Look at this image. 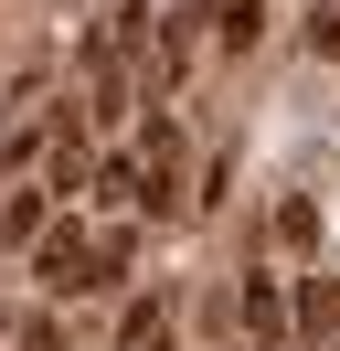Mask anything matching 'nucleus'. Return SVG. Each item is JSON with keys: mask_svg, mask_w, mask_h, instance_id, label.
<instances>
[{"mask_svg": "<svg viewBox=\"0 0 340 351\" xmlns=\"http://www.w3.org/2000/svg\"><path fill=\"white\" fill-rule=\"evenodd\" d=\"M202 22H212V43H234V53H245L255 32H266V0H202Z\"/></svg>", "mask_w": 340, "mask_h": 351, "instance_id": "nucleus-1", "label": "nucleus"}, {"mask_svg": "<svg viewBox=\"0 0 340 351\" xmlns=\"http://www.w3.org/2000/svg\"><path fill=\"white\" fill-rule=\"evenodd\" d=\"M276 245H287V256H308V245H319V202H308V192L276 202Z\"/></svg>", "mask_w": 340, "mask_h": 351, "instance_id": "nucleus-2", "label": "nucleus"}, {"mask_svg": "<svg viewBox=\"0 0 340 351\" xmlns=\"http://www.w3.org/2000/svg\"><path fill=\"white\" fill-rule=\"evenodd\" d=\"M245 330H255L266 351H276V330H287V298H276L266 277H245Z\"/></svg>", "mask_w": 340, "mask_h": 351, "instance_id": "nucleus-3", "label": "nucleus"}, {"mask_svg": "<svg viewBox=\"0 0 340 351\" xmlns=\"http://www.w3.org/2000/svg\"><path fill=\"white\" fill-rule=\"evenodd\" d=\"M117 351H170V308H127V319H117Z\"/></svg>", "mask_w": 340, "mask_h": 351, "instance_id": "nucleus-4", "label": "nucleus"}, {"mask_svg": "<svg viewBox=\"0 0 340 351\" xmlns=\"http://www.w3.org/2000/svg\"><path fill=\"white\" fill-rule=\"evenodd\" d=\"M298 330H319V341L340 330V287H330V277H308V287H298Z\"/></svg>", "mask_w": 340, "mask_h": 351, "instance_id": "nucleus-5", "label": "nucleus"}, {"mask_svg": "<svg viewBox=\"0 0 340 351\" xmlns=\"http://www.w3.org/2000/svg\"><path fill=\"white\" fill-rule=\"evenodd\" d=\"M42 234V192H11L0 202V245H32Z\"/></svg>", "mask_w": 340, "mask_h": 351, "instance_id": "nucleus-6", "label": "nucleus"}, {"mask_svg": "<svg viewBox=\"0 0 340 351\" xmlns=\"http://www.w3.org/2000/svg\"><path fill=\"white\" fill-rule=\"evenodd\" d=\"M85 181H96V160H85V138H64L53 149V192H85Z\"/></svg>", "mask_w": 340, "mask_h": 351, "instance_id": "nucleus-7", "label": "nucleus"}, {"mask_svg": "<svg viewBox=\"0 0 340 351\" xmlns=\"http://www.w3.org/2000/svg\"><path fill=\"white\" fill-rule=\"evenodd\" d=\"M308 53H319V64L340 53V0H319V22H308Z\"/></svg>", "mask_w": 340, "mask_h": 351, "instance_id": "nucleus-8", "label": "nucleus"}, {"mask_svg": "<svg viewBox=\"0 0 340 351\" xmlns=\"http://www.w3.org/2000/svg\"><path fill=\"white\" fill-rule=\"evenodd\" d=\"M234 351H266V341H234Z\"/></svg>", "mask_w": 340, "mask_h": 351, "instance_id": "nucleus-9", "label": "nucleus"}]
</instances>
